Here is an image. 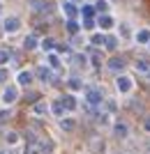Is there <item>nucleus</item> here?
Masks as SVG:
<instances>
[{"label": "nucleus", "mask_w": 150, "mask_h": 154, "mask_svg": "<svg viewBox=\"0 0 150 154\" xmlns=\"http://www.w3.org/2000/svg\"><path fill=\"white\" fill-rule=\"evenodd\" d=\"M16 81H19V85H30V83H33V71H28V69L19 71Z\"/></svg>", "instance_id": "39448f33"}, {"label": "nucleus", "mask_w": 150, "mask_h": 154, "mask_svg": "<svg viewBox=\"0 0 150 154\" xmlns=\"http://www.w3.org/2000/svg\"><path fill=\"white\" fill-rule=\"evenodd\" d=\"M116 37H106V48H116Z\"/></svg>", "instance_id": "a878e982"}, {"label": "nucleus", "mask_w": 150, "mask_h": 154, "mask_svg": "<svg viewBox=\"0 0 150 154\" xmlns=\"http://www.w3.org/2000/svg\"><path fill=\"white\" fill-rule=\"evenodd\" d=\"M62 12H65L69 19H74V16H76V7H74V2H65V5H62Z\"/></svg>", "instance_id": "ddd939ff"}, {"label": "nucleus", "mask_w": 150, "mask_h": 154, "mask_svg": "<svg viewBox=\"0 0 150 154\" xmlns=\"http://www.w3.org/2000/svg\"><path fill=\"white\" fill-rule=\"evenodd\" d=\"M116 85H118V90L123 92V94H127V92L132 90V78H129V76H120V78L116 81Z\"/></svg>", "instance_id": "20e7f679"}, {"label": "nucleus", "mask_w": 150, "mask_h": 154, "mask_svg": "<svg viewBox=\"0 0 150 154\" xmlns=\"http://www.w3.org/2000/svg\"><path fill=\"white\" fill-rule=\"evenodd\" d=\"M81 12H83V16H85V19H92V14H95V9H92V7H83Z\"/></svg>", "instance_id": "4be33fe9"}, {"label": "nucleus", "mask_w": 150, "mask_h": 154, "mask_svg": "<svg viewBox=\"0 0 150 154\" xmlns=\"http://www.w3.org/2000/svg\"><path fill=\"white\" fill-rule=\"evenodd\" d=\"M60 129H62V131H74V129H76V122H74L72 117H62V120H60Z\"/></svg>", "instance_id": "1a4fd4ad"}, {"label": "nucleus", "mask_w": 150, "mask_h": 154, "mask_svg": "<svg viewBox=\"0 0 150 154\" xmlns=\"http://www.w3.org/2000/svg\"><path fill=\"white\" fill-rule=\"evenodd\" d=\"M5 140L9 143V145H16V143H19V134H14V131H9V134L5 136Z\"/></svg>", "instance_id": "6ab92c4d"}, {"label": "nucleus", "mask_w": 150, "mask_h": 154, "mask_svg": "<svg viewBox=\"0 0 150 154\" xmlns=\"http://www.w3.org/2000/svg\"><path fill=\"white\" fill-rule=\"evenodd\" d=\"M67 30H69V32L74 35V32H78V26L74 23V21H69V23H67Z\"/></svg>", "instance_id": "cd10ccee"}, {"label": "nucleus", "mask_w": 150, "mask_h": 154, "mask_svg": "<svg viewBox=\"0 0 150 154\" xmlns=\"http://www.w3.org/2000/svg\"><path fill=\"white\" fill-rule=\"evenodd\" d=\"M143 129H145V131H148V134H150V115H148V117H145V120H143Z\"/></svg>", "instance_id": "7c9ffc66"}, {"label": "nucleus", "mask_w": 150, "mask_h": 154, "mask_svg": "<svg viewBox=\"0 0 150 154\" xmlns=\"http://www.w3.org/2000/svg\"><path fill=\"white\" fill-rule=\"evenodd\" d=\"M7 78H9V74H7V69H0V83H2V81H7Z\"/></svg>", "instance_id": "c756f323"}, {"label": "nucleus", "mask_w": 150, "mask_h": 154, "mask_svg": "<svg viewBox=\"0 0 150 154\" xmlns=\"http://www.w3.org/2000/svg\"><path fill=\"white\" fill-rule=\"evenodd\" d=\"M30 5H33L35 12H49V9H51V5H49L46 0H30Z\"/></svg>", "instance_id": "0eeeda50"}, {"label": "nucleus", "mask_w": 150, "mask_h": 154, "mask_svg": "<svg viewBox=\"0 0 150 154\" xmlns=\"http://www.w3.org/2000/svg\"><path fill=\"white\" fill-rule=\"evenodd\" d=\"M51 110H53V113H56V115H62V113H65V106H62V101H56V103H53V106H51Z\"/></svg>", "instance_id": "f3484780"}, {"label": "nucleus", "mask_w": 150, "mask_h": 154, "mask_svg": "<svg viewBox=\"0 0 150 154\" xmlns=\"http://www.w3.org/2000/svg\"><path fill=\"white\" fill-rule=\"evenodd\" d=\"M92 44H106V37H102V35H95V37H92Z\"/></svg>", "instance_id": "393cba45"}, {"label": "nucleus", "mask_w": 150, "mask_h": 154, "mask_svg": "<svg viewBox=\"0 0 150 154\" xmlns=\"http://www.w3.org/2000/svg\"><path fill=\"white\" fill-rule=\"evenodd\" d=\"M0 154H12V152H5V149H0Z\"/></svg>", "instance_id": "473e14b6"}, {"label": "nucleus", "mask_w": 150, "mask_h": 154, "mask_svg": "<svg viewBox=\"0 0 150 154\" xmlns=\"http://www.w3.org/2000/svg\"><path fill=\"white\" fill-rule=\"evenodd\" d=\"M49 64H51L53 69H58V67H60V60H58V55H53V53H51V55H49Z\"/></svg>", "instance_id": "aec40b11"}, {"label": "nucleus", "mask_w": 150, "mask_h": 154, "mask_svg": "<svg viewBox=\"0 0 150 154\" xmlns=\"http://www.w3.org/2000/svg\"><path fill=\"white\" fill-rule=\"evenodd\" d=\"M2 28H5V32H16L21 28V21L16 19V16H7V19L2 21Z\"/></svg>", "instance_id": "f03ea898"}, {"label": "nucleus", "mask_w": 150, "mask_h": 154, "mask_svg": "<svg viewBox=\"0 0 150 154\" xmlns=\"http://www.w3.org/2000/svg\"><path fill=\"white\" fill-rule=\"evenodd\" d=\"M16 99H19V88H16V85H9V88L2 92V101L9 106V103H14Z\"/></svg>", "instance_id": "f257e3e1"}, {"label": "nucleus", "mask_w": 150, "mask_h": 154, "mask_svg": "<svg viewBox=\"0 0 150 154\" xmlns=\"http://www.w3.org/2000/svg\"><path fill=\"white\" fill-rule=\"evenodd\" d=\"M23 46H26L28 51H33V48H37V37H35V35H28V37L23 39Z\"/></svg>", "instance_id": "f8f14e48"}, {"label": "nucleus", "mask_w": 150, "mask_h": 154, "mask_svg": "<svg viewBox=\"0 0 150 154\" xmlns=\"http://www.w3.org/2000/svg\"><path fill=\"white\" fill-rule=\"evenodd\" d=\"M92 26H95V21H92V19H85L83 21V28H92Z\"/></svg>", "instance_id": "2f4dec72"}, {"label": "nucleus", "mask_w": 150, "mask_h": 154, "mask_svg": "<svg viewBox=\"0 0 150 154\" xmlns=\"http://www.w3.org/2000/svg\"><path fill=\"white\" fill-rule=\"evenodd\" d=\"M111 26H113L111 16H99V28H104V30H106V28H111Z\"/></svg>", "instance_id": "2eb2a0df"}, {"label": "nucleus", "mask_w": 150, "mask_h": 154, "mask_svg": "<svg viewBox=\"0 0 150 154\" xmlns=\"http://www.w3.org/2000/svg\"><path fill=\"white\" fill-rule=\"evenodd\" d=\"M85 99H88V103H102V92L99 90H95V88H88L85 90Z\"/></svg>", "instance_id": "7ed1b4c3"}, {"label": "nucleus", "mask_w": 150, "mask_h": 154, "mask_svg": "<svg viewBox=\"0 0 150 154\" xmlns=\"http://www.w3.org/2000/svg\"><path fill=\"white\" fill-rule=\"evenodd\" d=\"M113 131H116V136H120V138H125V136H127V124L118 122L116 127H113Z\"/></svg>", "instance_id": "4468645a"}, {"label": "nucleus", "mask_w": 150, "mask_h": 154, "mask_svg": "<svg viewBox=\"0 0 150 154\" xmlns=\"http://www.w3.org/2000/svg\"><path fill=\"white\" fill-rule=\"evenodd\" d=\"M95 9H99V12H106V9H109V2H104V0H99Z\"/></svg>", "instance_id": "b1692460"}, {"label": "nucleus", "mask_w": 150, "mask_h": 154, "mask_svg": "<svg viewBox=\"0 0 150 154\" xmlns=\"http://www.w3.org/2000/svg\"><path fill=\"white\" fill-rule=\"evenodd\" d=\"M35 113H37V115H46V113H49V110H51V106H49V103L46 101H37L35 103Z\"/></svg>", "instance_id": "9b49d317"}, {"label": "nucleus", "mask_w": 150, "mask_h": 154, "mask_svg": "<svg viewBox=\"0 0 150 154\" xmlns=\"http://www.w3.org/2000/svg\"><path fill=\"white\" fill-rule=\"evenodd\" d=\"M37 143H39L42 154H51L53 152V140H49V138H37Z\"/></svg>", "instance_id": "423d86ee"}, {"label": "nucleus", "mask_w": 150, "mask_h": 154, "mask_svg": "<svg viewBox=\"0 0 150 154\" xmlns=\"http://www.w3.org/2000/svg\"><path fill=\"white\" fill-rule=\"evenodd\" d=\"M69 88H72V90H78V88H81V83H78L76 78H72V81H69Z\"/></svg>", "instance_id": "c85d7f7f"}, {"label": "nucleus", "mask_w": 150, "mask_h": 154, "mask_svg": "<svg viewBox=\"0 0 150 154\" xmlns=\"http://www.w3.org/2000/svg\"><path fill=\"white\" fill-rule=\"evenodd\" d=\"M136 42H141V44H145V42H150V32L148 30H141L136 35Z\"/></svg>", "instance_id": "a211bd4d"}, {"label": "nucleus", "mask_w": 150, "mask_h": 154, "mask_svg": "<svg viewBox=\"0 0 150 154\" xmlns=\"http://www.w3.org/2000/svg\"><path fill=\"white\" fill-rule=\"evenodd\" d=\"M9 117H12V113H9V110H0V124H2V122H7Z\"/></svg>", "instance_id": "412c9836"}, {"label": "nucleus", "mask_w": 150, "mask_h": 154, "mask_svg": "<svg viewBox=\"0 0 150 154\" xmlns=\"http://www.w3.org/2000/svg\"><path fill=\"white\" fill-rule=\"evenodd\" d=\"M5 62H9V53H7V51H0V64H5Z\"/></svg>", "instance_id": "bb28decb"}, {"label": "nucleus", "mask_w": 150, "mask_h": 154, "mask_svg": "<svg viewBox=\"0 0 150 154\" xmlns=\"http://www.w3.org/2000/svg\"><path fill=\"white\" fill-rule=\"evenodd\" d=\"M60 101H62V106H65L67 110H74V108H76V99H74V94H65Z\"/></svg>", "instance_id": "9d476101"}, {"label": "nucleus", "mask_w": 150, "mask_h": 154, "mask_svg": "<svg viewBox=\"0 0 150 154\" xmlns=\"http://www.w3.org/2000/svg\"><path fill=\"white\" fill-rule=\"evenodd\" d=\"M109 67H111V69H123V67H125V60L123 58H113L111 62H109Z\"/></svg>", "instance_id": "dca6fc26"}, {"label": "nucleus", "mask_w": 150, "mask_h": 154, "mask_svg": "<svg viewBox=\"0 0 150 154\" xmlns=\"http://www.w3.org/2000/svg\"><path fill=\"white\" fill-rule=\"evenodd\" d=\"M35 74H37L39 81H44V83H46V81H53V71H51V69H46V67H39Z\"/></svg>", "instance_id": "6e6552de"}, {"label": "nucleus", "mask_w": 150, "mask_h": 154, "mask_svg": "<svg viewBox=\"0 0 150 154\" xmlns=\"http://www.w3.org/2000/svg\"><path fill=\"white\" fill-rule=\"evenodd\" d=\"M42 48H44V51H51L53 48V39H44V42H42Z\"/></svg>", "instance_id": "5701e85b"}]
</instances>
